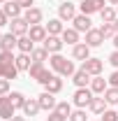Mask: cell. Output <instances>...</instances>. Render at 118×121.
<instances>
[{
  "label": "cell",
  "instance_id": "8",
  "mask_svg": "<svg viewBox=\"0 0 118 121\" xmlns=\"http://www.w3.org/2000/svg\"><path fill=\"white\" fill-rule=\"evenodd\" d=\"M0 117L2 119H12V117H16V107L14 103H12V98L9 95H0Z\"/></svg>",
  "mask_w": 118,
  "mask_h": 121
},
{
  "label": "cell",
  "instance_id": "3",
  "mask_svg": "<svg viewBox=\"0 0 118 121\" xmlns=\"http://www.w3.org/2000/svg\"><path fill=\"white\" fill-rule=\"evenodd\" d=\"M93 91H90V86H86V89H76L72 95V105H76L79 109H86V107L90 105V100H93Z\"/></svg>",
  "mask_w": 118,
  "mask_h": 121
},
{
  "label": "cell",
  "instance_id": "10",
  "mask_svg": "<svg viewBox=\"0 0 118 121\" xmlns=\"http://www.w3.org/2000/svg\"><path fill=\"white\" fill-rule=\"evenodd\" d=\"M72 23H74L72 28H74V30H79V33H88V30L93 28V21H90V16H88V14H76V16L72 19Z\"/></svg>",
  "mask_w": 118,
  "mask_h": 121
},
{
  "label": "cell",
  "instance_id": "33",
  "mask_svg": "<svg viewBox=\"0 0 118 121\" xmlns=\"http://www.w3.org/2000/svg\"><path fill=\"white\" fill-rule=\"evenodd\" d=\"M70 121H88V117H86V109H74L72 114H70Z\"/></svg>",
  "mask_w": 118,
  "mask_h": 121
},
{
  "label": "cell",
  "instance_id": "20",
  "mask_svg": "<svg viewBox=\"0 0 118 121\" xmlns=\"http://www.w3.org/2000/svg\"><path fill=\"white\" fill-rule=\"evenodd\" d=\"M39 112H42L39 100H37V98H28V100H26V105H23V117H37Z\"/></svg>",
  "mask_w": 118,
  "mask_h": 121
},
{
  "label": "cell",
  "instance_id": "36",
  "mask_svg": "<svg viewBox=\"0 0 118 121\" xmlns=\"http://www.w3.org/2000/svg\"><path fill=\"white\" fill-rule=\"evenodd\" d=\"M0 95H9V79L0 77Z\"/></svg>",
  "mask_w": 118,
  "mask_h": 121
},
{
  "label": "cell",
  "instance_id": "7",
  "mask_svg": "<svg viewBox=\"0 0 118 121\" xmlns=\"http://www.w3.org/2000/svg\"><path fill=\"white\" fill-rule=\"evenodd\" d=\"M74 16H76V5H74V2L65 0V2L58 5V19L60 21H72Z\"/></svg>",
  "mask_w": 118,
  "mask_h": 121
},
{
  "label": "cell",
  "instance_id": "4",
  "mask_svg": "<svg viewBox=\"0 0 118 121\" xmlns=\"http://www.w3.org/2000/svg\"><path fill=\"white\" fill-rule=\"evenodd\" d=\"M28 30H30V23L23 19V16H16V19H12V21H9V33H12V35H16V37L28 35Z\"/></svg>",
  "mask_w": 118,
  "mask_h": 121
},
{
  "label": "cell",
  "instance_id": "17",
  "mask_svg": "<svg viewBox=\"0 0 118 121\" xmlns=\"http://www.w3.org/2000/svg\"><path fill=\"white\" fill-rule=\"evenodd\" d=\"M90 79H93V77H90L83 68H81V70H76V72L72 75V82H74V86H76V89H86V86H90Z\"/></svg>",
  "mask_w": 118,
  "mask_h": 121
},
{
  "label": "cell",
  "instance_id": "31",
  "mask_svg": "<svg viewBox=\"0 0 118 121\" xmlns=\"http://www.w3.org/2000/svg\"><path fill=\"white\" fill-rule=\"evenodd\" d=\"M56 109H58L60 114H65L67 119H70V114L74 112V109H72V103H67V100H60L58 105H56Z\"/></svg>",
  "mask_w": 118,
  "mask_h": 121
},
{
  "label": "cell",
  "instance_id": "13",
  "mask_svg": "<svg viewBox=\"0 0 118 121\" xmlns=\"http://www.w3.org/2000/svg\"><path fill=\"white\" fill-rule=\"evenodd\" d=\"M72 58L74 60H88L90 58V47L86 44V42H79V44H74L72 47Z\"/></svg>",
  "mask_w": 118,
  "mask_h": 121
},
{
  "label": "cell",
  "instance_id": "30",
  "mask_svg": "<svg viewBox=\"0 0 118 121\" xmlns=\"http://www.w3.org/2000/svg\"><path fill=\"white\" fill-rule=\"evenodd\" d=\"M9 98H12V103H14V107H16V109H23L26 100H28V98H26L21 91H12V93H9Z\"/></svg>",
  "mask_w": 118,
  "mask_h": 121
},
{
  "label": "cell",
  "instance_id": "28",
  "mask_svg": "<svg viewBox=\"0 0 118 121\" xmlns=\"http://www.w3.org/2000/svg\"><path fill=\"white\" fill-rule=\"evenodd\" d=\"M49 56H51V54L46 51L44 47H35V49H32V54H30V58H32V60H37V63H44Z\"/></svg>",
  "mask_w": 118,
  "mask_h": 121
},
{
  "label": "cell",
  "instance_id": "19",
  "mask_svg": "<svg viewBox=\"0 0 118 121\" xmlns=\"http://www.w3.org/2000/svg\"><path fill=\"white\" fill-rule=\"evenodd\" d=\"M16 42H19V37H16V35L5 33V35L0 37V51H14V49H16Z\"/></svg>",
  "mask_w": 118,
  "mask_h": 121
},
{
  "label": "cell",
  "instance_id": "9",
  "mask_svg": "<svg viewBox=\"0 0 118 121\" xmlns=\"http://www.w3.org/2000/svg\"><path fill=\"white\" fill-rule=\"evenodd\" d=\"M42 47H44L49 54H60V51H63V47H65V42H63V37H60V35H49L44 42H42Z\"/></svg>",
  "mask_w": 118,
  "mask_h": 121
},
{
  "label": "cell",
  "instance_id": "21",
  "mask_svg": "<svg viewBox=\"0 0 118 121\" xmlns=\"http://www.w3.org/2000/svg\"><path fill=\"white\" fill-rule=\"evenodd\" d=\"M88 109L93 112V114H104V112L109 109V107H106V100H104V95H102V98H97V95H93V100H90Z\"/></svg>",
  "mask_w": 118,
  "mask_h": 121
},
{
  "label": "cell",
  "instance_id": "43",
  "mask_svg": "<svg viewBox=\"0 0 118 121\" xmlns=\"http://www.w3.org/2000/svg\"><path fill=\"white\" fill-rule=\"evenodd\" d=\"M109 5H118V0H109Z\"/></svg>",
  "mask_w": 118,
  "mask_h": 121
},
{
  "label": "cell",
  "instance_id": "6",
  "mask_svg": "<svg viewBox=\"0 0 118 121\" xmlns=\"http://www.w3.org/2000/svg\"><path fill=\"white\" fill-rule=\"evenodd\" d=\"M104 7V0H81L79 2V9H81V14H95V12H102Z\"/></svg>",
  "mask_w": 118,
  "mask_h": 121
},
{
  "label": "cell",
  "instance_id": "12",
  "mask_svg": "<svg viewBox=\"0 0 118 121\" xmlns=\"http://www.w3.org/2000/svg\"><path fill=\"white\" fill-rule=\"evenodd\" d=\"M86 44L90 47V49H95V47H100L104 42V35H102V30L100 28H90L88 33H86V40H83Z\"/></svg>",
  "mask_w": 118,
  "mask_h": 121
},
{
  "label": "cell",
  "instance_id": "29",
  "mask_svg": "<svg viewBox=\"0 0 118 121\" xmlns=\"http://www.w3.org/2000/svg\"><path fill=\"white\" fill-rule=\"evenodd\" d=\"M104 100L106 105H118V86H109L104 91Z\"/></svg>",
  "mask_w": 118,
  "mask_h": 121
},
{
  "label": "cell",
  "instance_id": "27",
  "mask_svg": "<svg viewBox=\"0 0 118 121\" xmlns=\"http://www.w3.org/2000/svg\"><path fill=\"white\" fill-rule=\"evenodd\" d=\"M100 16H102V21H104V23H114V21L118 19V12L114 9V7H109V5H106L102 12H100Z\"/></svg>",
  "mask_w": 118,
  "mask_h": 121
},
{
  "label": "cell",
  "instance_id": "40",
  "mask_svg": "<svg viewBox=\"0 0 118 121\" xmlns=\"http://www.w3.org/2000/svg\"><path fill=\"white\" fill-rule=\"evenodd\" d=\"M106 82H109V86H118V70H116V72H114L111 77H109Z\"/></svg>",
  "mask_w": 118,
  "mask_h": 121
},
{
  "label": "cell",
  "instance_id": "44",
  "mask_svg": "<svg viewBox=\"0 0 118 121\" xmlns=\"http://www.w3.org/2000/svg\"><path fill=\"white\" fill-rule=\"evenodd\" d=\"M114 26H116V30H118V19H116V21H114Z\"/></svg>",
  "mask_w": 118,
  "mask_h": 121
},
{
  "label": "cell",
  "instance_id": "39",
  "mask_svg": "<svg viewBox=\"0 0 118 121\" xmlns=\"http://www.w3.org/2000/svg\"><path fill=\"white\" fill-rule=\"evenodd\" d=\"M16 2H19V5L23 7V12H26V9H30V7H35V5H32L35 0H16Z\"/></svg>",
  "mask_w": 118,
  "mask_h": 121
},
{
  "label": "cell",
  "instance_id": "38",
  "mask_svg": "<svg viewBox=\"0 0 118 121\" xmlns=\"http://www.w3.org/2000/svg\"><path fill=\"white\" fill-rule=\"evenodd\" d=\"M2 26H9V16L5 14V12H2V7H0V28H2Z\"/></svg>",
  "mask_w": 118,
  "mask_h": 121
},
{
  "label": "cell",
  "instance_id": "5",
  "mask_svg": "<svg viewBox=\"0 0 118 121\" xmlns=\"http://www.w3.org/2000/svg\"><path fill=\"white\" fill-rule=\"evenodd\" d=\"M81 68H83L90 77H97V75H102V70H104V60L102 58H93V56H90L88 60L81 63Z\"/></svg>",
  "mask_w": 118,
  "mask_h": 121
},
{
  "label": "cell",
  "instance_id": "15",
  "mask_svg": "<svg viewBox=\"0 0 118 121\" xmlns=\"http://www.w3.org/2000/svg\"><path fill=\"white\" fill-rule=\"evenodd\" d=\"M23 19L28 21L30 26H37V23H42V19H44V12L39 9V7H30L23 12Z\"/></svg>",
  "mask_w": 118,
  "mask_h": 121
},
{
  "label": "cell",
  "instance_id": "16",
  "mask_svg": "<svg viewBox=\"0 0 118 121\" xmlns=\"http://www.w3.org/2000/svg\"><path fill=\"white\" fill-rule=\"evenodd\" d=\"M28 37L32 40V42H44L46 37H49V33H46L44 23H37V26H30V30H28Z\"/></svg>",
  "mask_w": 118,
  "mask_h": 121
},
{
  "label": "cell",
  "instance_id": "23",
  "mask_svg": "<svg viewBox=\"0 0 118 121\" xmlns=\"http://www.w3.org/2000/svg\"><path fill=\"white\" fill-rule=\"evenodd\" d=\"M14 65L19 68V72H28L30 65H32V58H30V54H19L14 60Z\"/></svg>",
  "mask_w": 118,
  "mask_h": 121
},
{
  "label": "cell",
  "instance_id": "2",
  "mask_svg": "<svg viewBox=\"0 0 118 121\" xmlns=\"http://www.w3.org/2000/svg\"><path fill=\"white\" fill-rule=\"evenodd\" d=\"M28 75H30V79H35L37 84H42V86H46L51 79H53V70L51 68H46L44 63H37V60H32V65H30V70H28Z\"/></svg>",
  "mask_w": 118,
  "mask_h": 121
},
{
  "label": "cell",
  "instance_id": "24",
  "mask_svg": "<svg viewBox=\"0 0 118 121\" xmlns=\"http://www.w3.org/2000/svg\"><path fill=\"white\" fill-rule=\"evenodd\" d=\"M60 37H63V42H65V44H72V47L81 42V40H79V30H74V28H65Z\"/></svg>",
  "mask_w": 118,
  "mask_h": 121
},
{
  "label": "cell",
  "instance_id": "1",
  "mask_svg": "<svg viewBox=\"0 0 118 121\" xmlns=\"http://www.w3.org/2000/svg\"><path fill=\"white\" fill-rule=\"evenodd\" d=\"M49 68H51L56 75H60V77H72L74 72H76L74 63L67 60L63 54H51V56H49Z\"/></svg>",
  "mask_w": 118,
  "mask_h": 121
},
{
  "label": "cell",
  "instance_id": "41",
  "mask_svg": "<svg viewBox=\"0 0 118 121\" xmlns=\"http://www.w3.org/2000/svg\"><path fill=\"white\" fill-rule=\"evenodd\" d=\"M9 121H26V117H12Z\"/></svg>",
  "mask_w": 118,
  "mask_h": 121
},
{
  "label": "cell",
  "instance_id": "18",
  "mask_svg": "<svg viewBox=\"0 0 118 121\" xmlns=\"http://www.w3.org/2000/svg\"><path fill=\"white\" fill-rule=\"evenodd\" d=\"M106 89H109V82H106L102 75H97V77L90 79V91H93L95 95H104V91H106Z\"/></svg>",
  "mask_w": 118,
  "mask_h": 121
},
{
  "label": "cell",
  "instance_id": "46",
  "mask_svg": "<svg viewBox=\"0 0 118 121\" xmlns=\"http://www.w3.org/2000/svg\"><path fill=\"white\" fill-rule=\"evenodd\" d=\"M116 12H118V5H116Z\"/></svg>",
  "mask_w": 118,
  "mask_h": 121
},
{
  "label": "cell",
  "instance_id": "26",
  "mask_svg": "<svg viewBox=\"0 0 118 121\" xmlns=\"http://www.w3.org/2000/svg\"><path fill=\"white\" fill-rule=\"evenodd\" d=\"M44 91L53 93V95H56V93H60V91H63V77H60V75H53V79L44 86Z\"/></svg>",
  "mask_w": 118,
  "mask_h": 121
},
{
  "label": "cell",
  "instance_id": "25",
  "mask_svg": "<svg viewBox=\"0 0 118 121\" xmlns=\"http://www.w3.org/2000/svg\"><path fill=\"white\" fill-rule=\"evenodd\" d=\"M44 28L49 35H63V21L60 19H49V23H44Z\"/></svg>",
  "mask_w": 118,
  "mask_h": 121
},
{
  "label": "cell",
  "instance_id": "35",
  "mask_svg": "<svg viewBox=\"0 0 118 121\" xmlns=\"http://www.w3.org/2000/svg\"><path fill=\"white\" fill-rule=\"evenodd\" d=\"M46 121H67V117H65V114H60L58 109H53V112H49Z\"/></svg>",
  "mask_w": 118,
  "mask_h": 121
},
{
  "label": "cell",
  "instance_id": "11",
  "mask_svg": "<svg viewBox=\"0 0 118 121\" xmlns=\"http://www.w3.org/2000/svg\"><path fill=\"white\" fill-rule=\"evenodd\" d=\"M37 100H39V107H42V109H46V112H53V109H56V105H58L56 95H53V93H49V91L39 93V95H37Z\"/></svg>",
  "mask_w": 118,
  "mask_h": 121
},
{
  "label": "cell",
  "instance_id": "45",
  "mask_svg": "<svg viewBox=\"0 0 118 121\" xmlns=\"http://www.w3.org/2000/svg\"><path fill=\"white\" fill-rule=\"evenodd\" d=\"M5 2H7V0H0V7H2V5H5Z\"/></svg>",
  "mask_w": 118,
  "mask_h": 121
},
{
  "label": "cell",
  "instance_id": "37",
  "mask_svg": "<svg viewBox=\"0 0 118 121\" xmlns=\"http://www.w3.org/2000/svg\"><path fill=\"white\" fill-rule=\"evenodd\" d=\"M109 63H111V65L118 70V49H116V51H111V56H109Z\"/></svg>",
  "mask_w": 118,
  "mask_h": 121
},
{
  "label": "cell",
  "instance_id": "42",
  "mask_svg": "<svg viewBox=\"0 0 118 121\" xmlns=\"http://www.w3.org/2000/svg\"><path fill=\"white\" fill-rule=\"evenodd\" d=\"M111 40H114V47H116V49H118V33H116V35H114V37H111Z\"/></svg>",
  "mask_w": 118,
  "mask_h": 121
},
{
  "label": "cell",
  "instance_id": "22",
  "mask_svg": "<svg viewBox=\"0 0 118 121\" xmlns=\"http://www.w3.org/2000/svg\"><path fill=\"white\" fill-rule=\"evenodd\" d=\"M16 49H19V54H32V49H35V42L30 40L28 35H23V37H19V42H16Z\"/></svg>",
  "mask_w": 118,
  "mask_h": 121
},
{
  "label": "cell",
  "instance_id": "32",
  "mask_svg": "<svg viewBox=\"0 0 118 121\" xmlns=\"http://www.w3.org/2000/svg\"><path fill=\"white\" fill-rule=\"evenodd\" d=\"M102 35H104V40H106V37H114V35H116L118 30H116V26H114V23H102Z\"/></svg>",
  "mask_w": 118,
  "mask_h": 121
},
{
  "label": "cell",
  "instance_id": "14",
  "mask_svg": "<svg viewBox=\"0 0 118 121\" xmlns=\"http://www.w3.org/2000/svg\"><path fill=\"white\" fill-rule=\"evenodd\" d=\"M2 12L9 16V19H16V16H23V7L16 2V0H7L2 5Z\"/></svg>",
  "mask_w": 118,
  "mask_h": 121
},
{
  "label": "cell",
  "instance_id": "47",
  "mask_svg": "<svg viewBox=\"0 0 118 121\" xmlns=\"http://www.w3.org/2000/svg\"><path fill=\"white\" fill-rule=\"evenodd\" d=\"M0 37H2V33H0Z\"/></svg>",
  "mask_w": 118,
  "mask_h": 121
},
{
  "label": "cell",
  "instance_id": "34",
  "mask_svg": "<svg viewBox=\"0 0 118 121\" xmlns=\"http://www.w3.org/2000/svg\"><path fill=\"white\" fill-rule=\"evenodd\" d=\"M100 121H118V112H114V109H106L104 114H100Z\"/></svg>",
  "mask_w": 118,
  "mask_h": 121
}]
</instances>
